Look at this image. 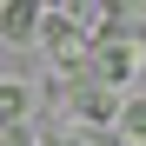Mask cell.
<instances>
[{
    "mask_svg": "<svg viewBox=\"0 0 146 146\" xmlns=\"http://www.w3.org/2000/svg\"><path fill=\"white\" fill-rule=\"evenodd\" d=\"M33 27L46 33V7H7V13H0V33H7L13 46H27V40H33Z\"/></svg>",
    "mask_w": 146,
    "mask_h": 146,
    "instance_id": "cell-2",
    "label": "cell"
},
{
    "mask_svg": "<svg viewBox=\"0 0 146 146\" xmlns=\"http://www.w3.org/2000/svg\"><path fill=\"white\" fill-rule=\"evenodd\" d=\"M119 146H126V139H119Z\"/></svg>",
    "mask_w": 146,
    "mask_h": 146,
    "instance_id": "cell-5",
    "label": "cell"
},
{
    "mask_svg": "<svg viewBox=\"0 0 146 146\" xmlns=\"http://www.w3.org/2000/svg\"><path fill=\"white\" fill-rule=\"evenodd\" d=\"M113 133L126 139V146H146V93H126V100H119V119H113Z\"/></svg>",
    "mask_w": 146,
    "mask_h": 146,
    "instance_id": "cell-3",
    "label": "cell"
},
{
    "mask_svg": "<svg viewBox=\"0 0 146 146\" xmlns=\"http://www.w3.org/2000/svg\"><path fill=\"white\" fill-rule=\"evenodd\" d=\"M139 60H146V46H133L126 33H100V46H93V86H100V93H119V86H126L133 80V73H139Z\"/></svg>",
    "mask_w": 146,
    "mask_h": 146,
    "instance_id": "cell-1",
    "label": "cell"
},
{
    "mask_svg": "<svg viewBox=\"0 0 146 146\" xmlns=\"http://www.w3.org/2000/svg\"><path fill=\"white\" fill-rule=\"evenodd\" d=\"M20 113H27V86L7 80V86H0V119H7V126H20Z\"/></svg>",
    "mask_w": 146,
    "mask_h": 146,
    "instance_id": "cell-4",
    "label": "cell"
}]
</instances>
